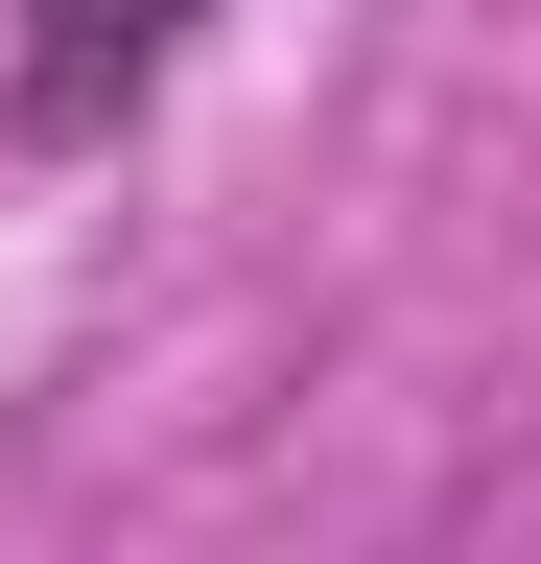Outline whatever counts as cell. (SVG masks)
<instances>
[{"label": "cell", "mask_w": 541, "mask_h": 564, "mask_svg": "<svg viewBox=\"0 0 541 564\" xmlns=\"http://www.w3.org/2000/svg\"><path fill=\"white\" fill-rule=\"evenodd\" d=\"M188 47H213V0H0V141L24 165H95V141L165 118Z\"/></svg>", "instance_id": "1"}]
</instances>
